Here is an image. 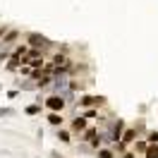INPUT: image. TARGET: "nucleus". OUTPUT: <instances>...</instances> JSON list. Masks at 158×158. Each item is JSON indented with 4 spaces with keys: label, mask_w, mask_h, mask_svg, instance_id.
Masks as SVG:
<instances>
[{
    "label": "nucleus",
    "mask_w": 158,
    "mask_h": 158,
    "mask_svg": "<svg viewBox=\"0 0 158 158\" xmlns=\"http://www.w3.org/2000/svg\"><path fill=\"white\" fill-rule=\"evenodd\" d=\"M103 103H106L103 96H91V94L79 96V101H77V106H81V108H98V106H103Z\"/></svg>",
    "instance_id": "1"
},
{
    "label": "nucleus",
    "mask_w": 158,
    "mask_h": 158,
    "mask_svg": "<svg viewBox=\"0 0 158 158\" xmlns=\"http://www.w3.org/2000/svg\"><path fill=\"white\" fill-rule=\"evenodd\" d=\"M146 148H148V144L146 141H134V144H132V151H134V153H146Z\"/></svg>",
    "instance_id": "7"
},
{
    "label": "nucleus",
    "mask_w": 158,
    "mask_h": 158,
    "mask_svg": "<svg viewBox=\"0 0 158 158\" xmlns=\"http://www.w3.org/2000/svg\"><path fill=\"white\" fill-rule=\"evenodd\" d=\"M46 108L55 110V113L65 110V96H62V94H53V96H48V98H46Z\"/></svg>",
    "instance_id": "2"
},
{
    "label": "nucleus",
    "mask_w": 158,
    "mask_h": 158,
    "mask_svg": "<svg viewBox=\"0 0 158 158\" xmlns=\"http://www.w3.org/2000/svg\"><path fill=\"white\" fill-rule=\"evenodd\" d=\"M0 115H12V108H5V110H0Z\"/></svg>",
    "instance_id": "17"
},
{
    "label": "nucleus",
    "mask_w": 158,
    "mask_h": 158,
    "mask_svg": "<svg viewBox=\"0 0 158 158\" xmlns=\"http://www.w3.org/2000/svg\"><path fill=\"white\" fill-rule=\"evenodd\" d=\"M7 31H10V29H7V27H0V39H2V36H5Z\"/></svg>",
    "instance_id": "16"
},
{
    "label": "nucleus",
    "mask_w": 158,
    "mask_h": 158,
    "mask_svg": "<svg viewBox=\"0 0 158 158\" xmlns=\"http://www.w3.org/2000/svg\"><path fill=\"white\" fill-rule=\"evenodd\" d=\"M122 158H134V151H125V153H122Z\"/></svg>",
    "instance_id": "15"
},
{
    "label": "nucleus",
    "mask_w": 158,
    "mask_h": 158,
    "mask_svg": "<svg viewBox=\"0 0 158 158\" xmlns=\"http://www.w3.org/2000/svg\"><path fill=\"white\" fill-rule=\"evenodd\" d=\"M120 141H125V144H132V141H137V127L125 129V134H122V139H120Z\"/></svg>",
    "instance_id": "5"
},
{
    "label": "nucleus",
    "mask_w": 158,
    "mask_h": 158,
    "mask_svg": "<svg viewBox=\"0 0 158 158\" xmlns=\"http://www.w3.org/2000/svg\"><path fill=\"white\" fill-rule=\"evenodd\" d=\"M27 43H29L31 48H46V46H48V39L41 36V34H29V36H27Z\"/></svg>",
    "instance_id": "3"
},
{
    "label": "nucleus",
    "mask_w": 158,
    "mask_h": 158,
    "mask_svg": "<svg viewBox=\"0 0 158 158\" xmlns=\"http://www.w3.org/2000/svg\"><path fill=\"white\" fill-rule=\"evenodd\" d=\"M146 158H158V144H148L146 153H144Z\"/></svg>",
    "instance_id": "8"
},
{
    "label": "nucleus",
    "mask_w": 158,
    "mask_h": 158,
    "mask_svg": "<svg viewBox=\"0 0 158 158\" xmlns=\"http://www.w3.org/2000/svg\"><path fill=\"white\" fill-rule=\"evenodd\" d=\"M96 115H98V110H96V108H86V110H84V118H86V120H94Z\"/></svg>",
    "instance_id": "11"
},
{
    "label": "nucleus",
    "mask_w": 158,
    "mask_h": 158,
    "mask_svg": "<svg viewBox=\"0 0 158 158\" xmlns=\"http://www.w3.org/2000/svg\"><path fill=\"white\" fill-rule=\"evenodd\" d=\"M148 141H151V144H158V132H151V134H148Z\"/></svg>",
    "instance_id": "14"
},
{
    "label": "nucleus",
    "mask_w": 158,
    "mask_h": 158,
    "mask_svg": "<svg viewBox=\"0 0 158 158\" xmlns=\"http://www.w3.org/2000/svg\"><path fill=\"white\" fill-rule=\"evenodd\" d=\"M127 151V144L125 141H115V153H125Z\"/></svg>",
    "instance_id": "12"
},
{
    "label": "nucleus",
    "mask_w": 158,
    "mask_h": 158,
    "mask_svg": "<svg viewBox=\"0 0 158 158\" xmlns=\"http://www.w3.org/2000/svg\"><path fill=\"white\" fill-rule=\"evenodd\" d=\"M24 113H27V115H39V113H41V103H31V106H27Z\"/></svg>",
    "instance_id": "9"
},
{
    "label": "nucleus",
    "mask_w": 158,
    "mask_h": 158,
    "mask_svg": "<svg viewBox=\"0 0 158 158\" xmlns=\"http://www.w3.org/2000/svg\"><path fill=\"white\" fill-rule=\"evenodd\" d=\"M98 158H115V148H113V151H110V148H101Z\"/></svg>",
    "instance_id": "10"
},
{
    "label": "nucleus",
    "mask_w": 158,
    "mask_h": 158,
    "mask_svg": "<svg viewBox=\"0 0 158 158\" xmlns=\"http://www.w3.org/2000/svg\"><path fill=\"white\" fill-rule=\"evenodd\" d=\"M48 122H50V125H53V127H60V125H62V115L53 110V113H50V115H48Z\"/></svg>",
    "instance_id": "6"
},
{
    "label": "nucleus",
    "mask_w": 158,
    "mask_h": 158,
    "mask_svg": "<svg viewBox=\"0 0 158 158\" xmlns=\"http://www.w3.org/2000/svg\"><path fill=\"white\" fill-rule=\"evenodd\" d=\"M72 134H84V132H86V118H84V115H79V118H74L72 120Z\"/></svg>",
    "instance_id": "4"
},
{
    "label": "nucleus",
    "mask_w": 158,
    "mask_h": 158,
    "mask_svg": "<svg viewBox=\"0 0 158 158\" xmlns=\"http://www.w3.org/2000/svg\"><path fill=\"white\" fill-rule=\"evenodd\" d=\"M58 139L60 141H69V132L67 129H58Z\"/></svg>",
    "instance_id": "13"
},
{
    "label": "nucleus",
    "mask_w": 158,
    "mask_h": 158,
    "mask_svg": "<svg viewBox=\"0 0 158 158\" xmlns=\"http://www.w3.org/2000/svg\"><path fill=\"white\" fill-rule=\"evenodd\" d=\"M55 158H60V156H55Z\"/></svg>",
    "instance_id": "18"
}]
</instances>
